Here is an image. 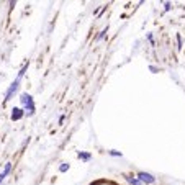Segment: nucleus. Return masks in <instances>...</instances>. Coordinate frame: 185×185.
Masks as SVG:
<instances>
[{
  "label": "nucleus",
  "mask_w": 185,
  "mask_h": 185,
  "mask_svg": "<svg viewBox=\"0 0 185 185\" xmlns=\"http://www.w3.org/2000/svg\"><path fill=\"white\" fill-rule=\"evenodd\" d=\"M125 179L128 180L131 185H141V182H139V179L138 177H133V175H125Z\"/></svg>",
  "instance_id": "0eeeda50"
},
{
  "label": "nucleus",
  "mask_w": 185,
  "mask_h": 185,
  "mask_svg": "<svg viewBox=\"0 0 185 185\" xmlns=\"http://www.w3.org/2000/svg\"><path fill=\"white\" fill-rule=\"evenodd\" d=\"M77 157H79L80 160H84V162H89V160L92 159V154H90V152H84V151H79V152H77Z\"/></svg>",
  "instance_id": "423d86ee"
},
{
  "label": "nucleus",
  "mask_w": 185,
  "mask_h": 185,
  "mask_svg": "<svg viewBox=\"0 0 185 185\" xmlns=\"http://www.w3.org/2000/svg\"><path fill=\"white\" fill-rule=\"evenodd\" d=\"M177 43H179V48H182V36L177 34Z\"/></svg>",
  "instance_id": "ddd939ff"
},
{
  "label": "nucleus",
  "mask_w": 185,
  "mask_h": 185,
  "mask_svg": "<svg viewBox=\"0 0 185 185\" xmlns=\"http://www.w3.org/2000/svg\"><path fill=\"white\" fill-rule=\"evenodd\" d=\"M90 185H100V182H97V184H90Z\"/></svg>",
  "instance_id": "4468645a"
},
{
  "label": "nucleus",
  "mask_w": 185,
  "mask_h": 185,
  "mask_svg": "<svg viewBox=\"0 0 185 185\" xmlns=\"http://www.w3.org/2000/svg\"><path fill=\"white\" fill-rule=\"evenodd\" d=\"M26 69H28V64H25L22 69H20V72H18V75H16V79L13 80L12 84H10V87H8V90L5 92V102H8L10 98L13 97V93L18 90V87H20V82H22V77H23V74L26 72Z\"/></svg>",
  "instance_id": "f257e3e1"
},
{
  "label": "nucleus",
  "mask_w": 185,
  "mask_h": 185,
  "mask_svg": "<svg viewBox=\"0 0 185 185\" xmlns=\"http://www.w3.org/2000/svg\"><path fill=\"white\" fill-rule=\"evenodd\" d=\"M25 115H26V113H25V110H23V108H13L10 120H12V121H20L23 116H25Z\"/></svg>",
  "instance_id": "20e7f679"
},
{
  "label": "nucleus",
  "mask_w": 185,
  "mask_h": 185,
  "mask_svg": "<svg viewBox=\"0 0 185 185\" xmlns=\"http://www.w3.org/2000/svg\"><path fill=\"white\" fill-rule=\"evenodd\" d=\"M20 100H22V105L25 108V113L28 116H33L34 111H36V107H34V100L30 93H22L20 95Z\"/></svg>",
  "instance_id": "f03ea898"
},
{
  "label": "nucleus",
  "mask_w": 185,
  "mask_h": 185,
  "mask_svg": "<svg viewBox=\"0 0 185 185\" xmlns=\"http://www.w3.org/2000/svg\"><path fill=\"white\" fill-rule=\"evenodd\" d=\"M146 38L149 40V43H151V44H154V36H152V33H148V34H146Z\"/></svg>",
  "instance_id": "9b49d317"
},
{
  "label": "nucleus",
  "mask_w": 185,
  "mask_h": 185,
  "mask_svg": "<svg viewBox=\"0 0 185 185\" xmlns=\"http://www.w3.org/2000/svg\"><path fill=\"white\" fill-rule=\"evenodd\" d=\"M107 31H108V28H105V30H103V31H100V34H98V36H97V40H102V38H105Z\"/></svg>",
  "instance_id": "9d476101"
},
{
  "label": "nucleus",
  "mask_w": 185,
  "mask_h": 185,
  "mask_svg": "<svg viewBox=\"0 0 185 185\" xmlns=\"http://www.w3.org/2000/svg\"><path fill=\"white\" fill-rule=\"evenodd\" d=\"M149 71H151V72H154V74H156V72H159V69L156 67V66H149Z\"/></svg>",
  "instance_id": "f8f14e48"
},
{
  "label": "nucleus",
  "mask_w": 185,
  "mask_h": 185,
  "mask_svg": "<svg viewBox=\"0 0 185 185\" xmlns=\"http://www.w3.org/2000/svg\"><path fill=\"white\" fill-rule=\"evenodd\" d=\"M108 154H110V156H113V157H121V156H123L120 151H115V149H111V151H108Z\"/></svg>",
  "instance_id": "1a4fd4ad"
},
{
  "label": "nucleus",
  "mask_w": 185,
  "mask_h": 185,
  "mask_svg": "<svg viewBox=\"0 0 185 185\" xmlns=\"http://www.w3.org/2000/svg\"><path fill=\"white\" fill-rule=\"evenodd\" d=\"M10 172H12V162H7V164H5V167H3V170L0 172V184H2L3 180H5V177L8 175Z\"/></svg>",
  "instance_id": "39448f33"
},
{
  "label": "nucleus",
  "mask_w": 185,
  "mask_h": 185,
  "mask_svg": "<svg viewBox=\"0 0 185 185\" xmlns=\"http://www.w3.org/2000/svg\"><path fill=\"white\" fill-rule=\"evenodd\" d=\"M138 179H139L141 184H146V185L156 182V177L152 175V174H149V172H138Z\"/></svg>",
  "instance_id": "7ed1b4c3"
},
{
  "label": "nucleus",
  "mask_w": 185,
  "mask_h": 185,
  "mask_svg": "<svg viewBox=\"0 0 185 185\" xmlns=\"http://www.w3.org/2000/svg\"><path fill=\"white\" fill-rule=\"evenodd\" d=\"M69 167L71 166H69L67 162H62L61 166H59V172H66V170H69Z\"/></svg>",
  "instance_id": "6e6552de"
}]
</instances>
